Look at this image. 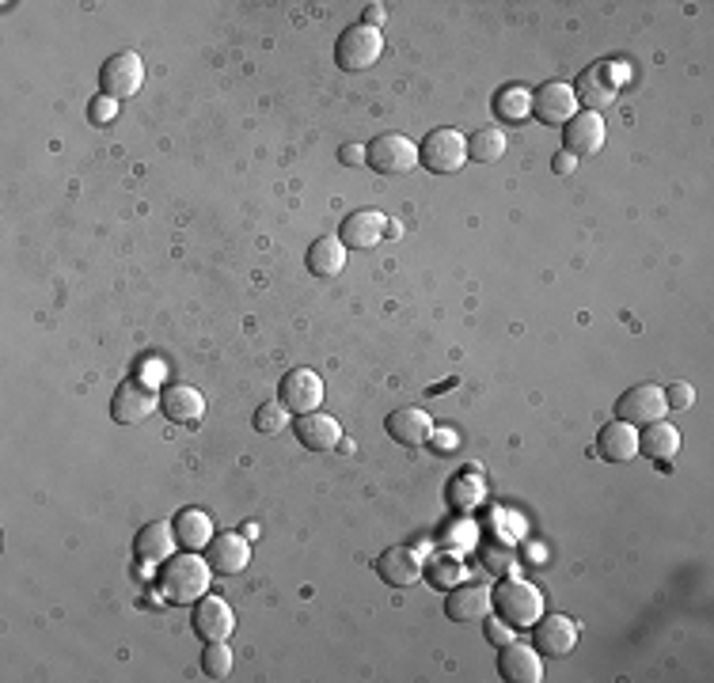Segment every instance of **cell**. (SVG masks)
<instances>
[{
	"mask_svg": "<svg viewBox=\"0 0 714 683\" xmlns=\"http://www.w3.org/2000/svg\"><path fill=\"white\" fill-rule=\"evenodd\" d=\"M426 444H430L438 456H449V452L460 448V433H456V429H433L430 441H426Z\"/></svg>",
	"mask_w": 714,
	"mask_h": 683,
	"instance_id": "74e56055",
	"label": "cell"
},
{
	"mask_svg": "<svg viewBox=\"0 0 714 683\" xmlns=\"http://www.w3.org/2000/svg\"><path fill=\"white\" fill-rule=\"evenodd\" d=\"M202 672L210 680H225L233 672V649L225 642H205L202 649Z\"/></svg>",
	"mask_w": 714,
	"mask_h": 683,
	"instance_id": "1f68e13d",
	"label": "cell"
},
{
	"mask_svg": "<svg viewBox=\"0 0 714 683\" xmlns=\"http://www.w3.org/2000/svg\"><path fill=\"white\" fill-rule=\"evenodd\" d=\"M297 441L305 444L308 452H331V448L343 444V426H338L331 415L312 410V415L297 418Z\"/></svg>",
	"mask_w": 714,
	"mask_h": 683,
	"instance_id": "44dd1931",
	"label": "cell"
},
{
	"mask_svg": "<svg viewBox=\"0 0 714 683\" xmlns=\"http://www.w3.org/2000/svg\"><path fill=\"white\" fill-rule=\"evenodd\" d=\"M305 266L312 277H338L346 269V248L343 240H335V236H320V240L312 243V248L305 251Z\"/></svg>",
	"mask_w": 714,
	"mask_h": 683,
	"instance_id": "d4e9b609",
	"label": "cell"
},
{
	"mask_svg": "<svg viewBox=\"0 0 714 683\" xmlns=\"http://www.w3.org/2000/svg\"><path fill=\"white\" fill-rule=\"evenodd\" d=\"M423 562H426V554L415 551V547H388L377 559V574H380V582H388L392 589H410V585H418V577H423Z\"/></svg>",
	"mask_w": 714,
	"mask_h": 683,
	"instance_id": "4fadbf2b",
	"label": "cell"
},
{
	"mask_svg": "<svg viewBox=\"0 0 714 683\" xmlns=\"http://www.w3.org/2000/svg\"><path fill=\"white\" fill-rule=\"evenodd\" d=\"M639 452L650 456L654 464H669L673 456L680 452V429L669 422H650L642 426L639 433Z\"/></svg>",
	"mask_w": 714,
	"mask_h": 683,
	"instance_id": "484cf974",
	"label": "cell"
},
{
	"mask_svg": "<svg viewBox=\"0 0 714 683\" xmlns=\"http://www.w3.org/2000/svg\"><path fill=\"white\" fill-rule=\"evenodd\" d=\"M133 554L141 562H168L176 554V528L168 520H153L138 531L133 539Z\"/></svg>",
	"mask_w": 714,
	"mask_h": 683,
	"instance_id": "603a6c76",
	"label": "cell"
},
{
	"mask_svg": "<svg viewBox=\"0 0 714 683\" xmlns=\"http://www.w3.org/2000/svg\"><path fill=\"white\" fill-rule=\"evenodd\" d=\"M574 168H578V160H574V156H570V153H559V156H555V164H551V171H555V175H570Z\"/></svg>",
	"mask_w": 714,
	"mask_h": 683,
	"instance_id": "60d3db41",
	"label": "cell"
},
{
	"mask_svg": "<svg viewBox=\"0 0 714 683\" xmlns=\"http://www.w3.org/2000/svg\"><path fill=\"white\" fill-rule=\"evenodd\" d=\"M665 395H662V387L657 384H634V387H627V392L620 395V403H616V418L627 426H650V422H662L665 418Z\"/></svg>",
	"mask_w": 714,
	"mask_h": 683,
	"instance_id": "9c48e42d",
	"label": "cell"
},
{
	"mask_svg": "<svg viewBox=\"0 0 714 683\" xmlns=\"http://www.w3.org/2000/svg\"><path fill=\"white\" fill-rule=\"evenodd\" d=\"M483 502V482L475 479V475H460V479L449 482V505L460 513L475 510V505Z\"/></svg>",
	"mask_w": 714,
	"mask_h": 683,
	"instance_id": "4dcf8cb0",
	"label": "cell"
},
{
	"mask_svg": "<svg viewBox=\"0 0 714 683\" xmlns=\"http://www.w3.org/2000/svg\"><path fill=\"white\" fill-rule=\"evenodd\" d=\"M160 410L168 415V422L190 426V422H198V418L205 415V399H202V392H198V387L171 384L168 392L160 395Z\"/></svg>",
	"mask_w": 714,
	"mask_h": 683,
	"instance_id": "cb8c5ba5",
	"label": "cell"
},
{
	"mask_svg": "<svg viewBox=\"0 0 714 683\" xmlns=\"http://www.w3.org/2000/svg\"><path fill=\"white\" fill-rule=\"evenodd\" d=\"M88 115H92V122H95V125L110 122V118L118 115V99H107V95H99V99L92 103V110H88Z\"/></svg>",
	"mask_w": 714,
	"mask_h": 683,
	"instance_id": "f35d334b",
	"label": "cell"
},
{
	"mask_svg": "<svg viewBox=\"0 0 714 683\" xmlns=\"http://www.w3.org/2000/svg\"><path fill=\"white\" fill-rule=\"evenodd\" d=\"M605 148V122L593 110H582L567 122L562 130V153H570L574 160H585V156H597Z\"/></svg>",
	"mask_w": 714,
	"mask_h": 683,
	"instance_id": "7c38bea8",
	"label": "cell"
},
{
	"mask_svg": "<svg viewBox=\"0 0 714 683\" xmlns=\"http://www.w3.org/2000/svg\"><path fill=\"white\" fill-rule=\"evenodd\" d=\"M190 626H194V634L202 642H228V634H233V626H236V615H233V608H228L225 600L205 592L202 600H194Z\"/></svg>",
	"mask_w": 714,
	"mask_h": 683,
	"instance_id": "2e32d148",
	"label": "cell"
},
{
	"mask_svg": "<svg viewBox=\"0 0 714 683\" xmlns=\"http://www.w3.org/2000/svg\"><path fill=\"white\" fill-rule=\"evenodd\" d=\"M533 646L539 657H567L578 646V626L567 615H544L533 623Z\"/></svg>",
	"mask_w": 714,
	"mask_h": 683,
	"instance_id": "ac0fdd59",
	"label": "cell"
},
{
	"mask_svg": "<svg viewBox=\"0 0 714 683\" xmlns=\"http://www.w3.org/2000/svg\"><path fill=\"white\" fill-rule=\"evenodd\" d=\"M498 676L505 683H539L544 680L539 649L525 646V642H505V646H498Z\"/></svg>",
	"mask_w": 714,
	"mask_h": 683,
	"instance_id": "8fae6325",
	"label": "cell"
},
{
	"mask_svg": "<svg viewBox=\"0 0 714 683\" xmlns=\"http://www.w3.org/2000/svg\"><path fill=\"white\" fill-rule=\"evenodd\" d=\"M445 547H449L452 554H456V551H467V547H475V524H472V520L452 524V528L445 531Z\"/></svg>",
	"mask_w": 714,
	"mask_h": 683,
	"instance_id": "d590c367",
	"label": "cell"
},
{
	"mask_svg": "<svg viewBox=\"0 0 714 683\" xmlns=\"http://www.w3.org/2000/svg\"><path fill=\"white\" fill-rule=\"evenodd\" d=\"M380 20H384V8H380V4H369V8H365V20H361L365 27L380 31Z\"/></svg>",
	"mask_w": 714,
	"mask_h": 683,
	"instance_id": "b9f144b4",
	"label": "cell"
},
{
	"mask_svg": "<svg viewBox=\"0 0 714 683\" xmlns=\"http://www.w3.org/2000/svg\"><path fill=\"white\" fill-rule=\"evenodd\" d=\"M338 164H346V168H361V164H365V145H343V148H338Z\"/></svg>",
	"mask_w": 714,
	"mask_h": 683,
	"instance_id": "ab89813d",
	"label": "cell"
},
{
	"mask_svg": "<svg viewBox=\"0 0 714 683\" xmlns=\"http://www.w3.org/2000/svg\"><path fill=\"white\" fill-rule=\"evenodd\" d=\"M495 115L502 118V122L517 125L525 122L528 115H533V92L521 84H505L502 92L495 95Z\"/></svg>",
	"mask_w": 714,
	"mask_h": 683,
	"instance_id": "f546056e",
	"label": "cell"
},
{
	"mask_svg": "<svg viewBox=\"0 0 714 683\" xmlns=\"http://www.w3.org/2000/svg\"><path fill=\"white\" fill-rule=\"evenodd\" d=\"M384 429H388V436H392L395 444H403V448H418V444L430 441L433 422H430V415H426L423 407H400V410H392V415L384 418Z\"/></svg>",
	"mask_w": 714,
	"mask_h": 683,
	"instance_id": "d6986e66",
	"label": "cell"
},
{
	"mask_svg": "<svg viewBox=\"0 0 714 683\" xmlns=\"http://www.w3.org/2000/svg\"><path fill=\"white\" fill-rule=\"evenodd\" d=\"M205 562H210L213 574H225V577L243 574L251 562L248 536H236V531H221V536H213L210 547H205Z\"/></svg>",
	"mask_w": 714,
	"mask_h": 683,
	"instance_id": "9a60e30c",
	"label": "cell"
},
{
	"mask_svg": "<svg viewBox=\"0 0 714 683\" xmlns=\"http://www.w3.org/2000/svg\"><path fill=\"white\" fill-rule=\"evenodd\" d=\"M533 115L544 125H567L578 115V99L574 87L562 81H547L539 84V92H533Z\"/></svg>",
	"mask_w": 714,
	"mask_h": 683,
	"instance_id": "5bb4252c",
	"label": "cell"
},
{
	"mask_svg": "<svg viewBox=\"0 0 714 683\" xmlns=\"http://www.w3.org/2000/svg\"><path fill=\"white\" fill-rule=\"evenodd\" d=\"M388 232V217L377 209H357L350 217L343 220V228H338V240H343L346 251H369L377 248L380 240H384Z\"/></svg>",
	"mask_w": 714,
	"mask_h": 683,
	"instance_id": "e0dca14e",
	"label": "cell"
},
{
	"mask_svg": "<svg viewBox=\"0 0 714 683\" xmlns=\"http://www.w3.org/2000/svg\"><path fill=\"white\" fill-rule=\"evenodd\" d=\"M210 582H213V570L198 551L171 554V559L160 566V592H164V600H171V603L202 600L205 589H210Z\"/></svg>",
	"mask_w": 714,
	"mask_h": 683,
	"instance_id": "6da1fadb",
	"label": "cell"
},
{
	"mask_svg": "<svg viewBox=\"0 0 714 683\" xmlns=\"http://www.w3.org/2000/svg\"><path fill=\"white\" fill-rule=\"evenodd\" d=\"M423 582L430 585V589H438V592L456 589V585L464 582V562H460L452 551L430 554V559L423 562Z\"/></svg>",
	"mask_w": 714,
	"mask_h": 683,
	"instance_id": "83f0119b",
	"label": "cell"
},
{
	"mask_svg": "<svg viewBox=\"0 0 714 683\" xmlns=\"http://www.w3.org/2000/svg\"><path fill=\"white\" fill-rule=\"evenodd\" d=\"M616 92H620V81H616V73H612V65L608 61H597V65H590V69H582L578 73V81H574V99H578V107H585V110H605L608 103H616Z\"/></svg>",
	"mask_w": 714,
	"mask_h": 683,
	"instance_id": "30bf717a",
	"label": "cell"
},
{
	"mask_svg": "<svg viewBox=\"0 0 714 683\" xmlns=\"http://www.w3.org/2000/svg\"><path fill=\"white\" fill-rule=\"evenodd\" d=\"M418 164L433 175H456L467 164V137L460 130H430L418 141Z\"/></svg>",
	"mask_w": 714,
	"mask_h": 683,
	"instance_id": "277c9868",
	"label": "cell"
},
{
	"mask_svg": "<svg viewBox=\"0 0 714 683\" xmlns=\"http://www.w3.org/2000/svg\"><path fill=\"white\" fill-rule=\"evenodd\" d=\"M597 452H600V459H608V464H631V459L639 456V429L616 418V422H608L605 429H600Z\"/></svg>",
	"mask_w": 714,
	"mask_h": 683,
	"instance_id": "7402d4cb",
	"label": "cell"
},
{
	"mask_svg": "<svg viewBox=\"0 0 714 683\" xmlns=\"http://www.w3.org/2000/svg\"><path fill=\"white\" fill-rule=\"evenodd\" d=\"M156 407H160V395L153 392V384H145V380H126V384L115 387L110 418H115L118 426H138V422H145Z\"/></svg>",
	"mask_w": 714,
	"mask_h": 683,
	"instance_id": "ba28073f",
	"label": "cell"
},
{
	"mask_svg": "<svg viewBox=\"0 0 714 683\" xmlns=\"http://www.w3.org/2000/svg\"><path fill=\"white\" fill-rule=\"evenodd\" d=\"M490 603L498 608V619H505L513 631H525V626H533L536 619L544 615V597H539L536 585L521 582V577H510V574H505L502 585L490 592Z\"/></svg>",
	"mask_w": 714,
	"mask_h": 683,
	"instance_id": "7a4b0ae2",
	"label": "cell"
},
{
	"mask_svg": "<svg viewBox=\"0 0 714 683\" xmlns=\"http://www.w3.org/2000/svg\"><path fill=\"white\" fill-rule=\"evenodd\" d=\"M380 53H384V35L365 27V23H354V27H346L343 35H338L335 65L343 69V73H365V69L377 65Z\"/></svg>",
	"mask_w": 714,
	"mask_h": 683,
	"instance_id": "3957f363",
	"label": "cell"
},
{
	"mask_svg": "<svg viewBox=\"0 0 714 683\" xmlns=\"http://www.w3.org/2000/svg\"><path fill=\"white\" fill-rule=\"evenodd\" d=\"M365 164L377 175H407L418 168V145L400 133H380L365 145Z\"/></svg>",
	"mask_w": 714,
	"mask_h": 683,
	"instance_id": "5b68a950",
	"label": "cell"
},
{
	"mask_svg": "<svg viewBox=\"0 0 714 683\" xmlns=\"http://www.w3.org/2000/svg\"><path fill=\"white\" fill-rule=\"evenodd\" d=\"M490 611V589L487 585H464L460 582L456 589H449L445 597V615L452 623H483Z\"/></svg>",
	"mask_w": 714,
	"mask_h": 683,
	"instance_id": "ffe728a7",
	"label": "cell"
},
{
	"mask_svg": "<svg viewBox=\"0 0 714 683\" xmlns=\"http://www.w3.org/2000/svg\"><path fill=\"white\" fill-rule=\"evenodd\" d=\"M277 403H282L289 415H312V410H320L323 403V380L320 372L312 369H289L282 376V384H277Z\"/></svg>",
	"mask_w": 714,
	"mask_h": 683,
	"instance_id": "52a82bcc",
	"label": "cell"
},
{
	"mask_svg": "<svg viewBox=\"0 0 714 683\" xmlns=\"http://www.w3.org/2000/svg\"><path fill=\"white\" fill-rule=\"evenodd\" d=\"M213 536H217V531H213V520L202 510H187L176 516V543L182 551H205Z\"/></svg>",
	"mask_w": 714,
	"mask_h": 683,
	"instance_id": "4316f807",
	"label": "cell"
},
{
	"mask_svg": "<svg viewBox=\"0 0 714 683\" xmlns=\"http://www.w3.org/2000/svg\"><path fill=\"white\" fill-rule=\"evenodd\" d=\"M662 395H665V407H669V410H688L695 403V387L688 384V380H673Z\"/></svg>",
	"mask_w": 714,
	"mask_h": 683,
	"instance_id": "e575fe53",
	"label": "cell"
},
{
	"mask_svg": "<svg viewBox=\"0 0 714 683\" xmlns=\"http://www.w3.org/2000/svg\"><path fill=\"white\" fill-rule=\"evenodd\" d=\"M505 148H510V141H505L502 130H495V125H479V130L467 137V160L475 164H495L505 156Z\"/></svg>",
	"mask_w": 714,
	"mask_h": 683,
	"instance_id": "f1b7e54d",
	"label": "cell"
},
{
	"mask_svg": "<svg viewBox=\"0 0 714 683\" xmlns=\"http://www.w3.org/2000/svg\"><path fill=\"white\" fill-rule=\"evenodd\" d=\"M483 634H487L490 646H505V642H513V626L505 623V619H483Z\"/></svg>",
	"mask_w": 714,
	"mask_h": 683,
	"instance_id": "8d00e7d4",
	"label": "cell"
},
{
	"mask_svg": "<svg viewBox=\"0 0 714 683\" xmlns=\"http://www.w3.org/2000/svg\"><path fill=\"white\" fill-rule=\"evenodd\" d=\"M285 426H289V410L282 407V403H263V407L255 410V429L266 436L274 433H285Z\"/></svg>",
	"mask_w": 714,
	"mask_h": 683,
	"instance_id": "836d02e7",
	"label": "cell"
},
{
	"mask_svg": "<svg viewBox=\"0 0 714 683\" xmlns=\"http://www.w3.org/2000/svg\"><path fill=\"white\" fill-rule=\"evenodd\" d=\"M145 84V61L138 58L133 50H122L115 58L103 61L99 69V87L107 99H133Z\"/></svg>",
	"mask_w": 714,
	"mask_h": 683,
	"instance_id": "8992f818",
	"label": "cell"
},
{
	"mask_svg": "<svg viewBox=\"0 0 714 683\" xmlns=\"http://www.w3.org/2000/svg\"><path fill=\"white\" fill-rule=\"evenodd\" d=\"M479 562H483L487 574H510V570H513L510 543H483L479 547Z\"/></svg>",
	"mask_w": 714,
	"mask_h": 683,
	"instance_id": "d6a6232c",
	"label": "cell"
}]
</instances>
